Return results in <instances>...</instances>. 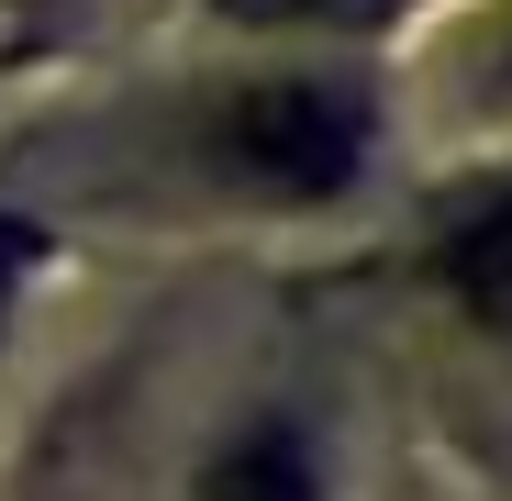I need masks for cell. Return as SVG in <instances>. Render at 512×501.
Listing matches in <instances>:
<instances>
[{
	"mask_svg": "<svg viewBox=\"0 0 512 501\" xmlns=\"http://www.w3.org/2000/svg\"><path fill=\"white\" fill-rule=\"evenodd\" d=\"M190 501H323V490H312V457H301V435L256 424V435L212 446V468L190 479Z\"/></svg>",
	"mask_w": 512,
	"mask_h": 501,
	"instance_id": "obj_2",
	"label": "cell"
},
{
	"mask_svg": "<svg viewBox=\"0 0 512 501\" xmlns=\"http://www.w3.org/2000/svg\"><path fill=\"white\" fill-rule=\"evenodd\" d=\"M501 90H512V56H501Z\"/></svg>",
	"mask_w": 512,
	"mask_h": 501,
	"instance_id": "obj_5",
	"label": "cell"
},
{
	"mask_svg": "<svg viewBox=\"0 0 512 501\" xmlns=\"http://www.w3.org/2000/svg\"><path fill=\"white\" fill-rule=\"evenodd\" d=\"M446 279H457V301L512 346V190H490L468 223H457V245H446Z\"/></svg>",
	"mask_w": 512,
	"mask_h": 501,
	"instance_id": "obj_3",
	"label": "cell"
},
{
	"mask_svg": "<svg viewBox=\"0 0 512 501\" xmlns=\"http://www.w3.org/2000/svg\"><path fill=\"white\" fill-rule=\"evenodd\" d=\"M223 12H245V23H357L368 0H223Z\"/></svg>",
	"mask_w": 512,
	"mask_h": 501,
	"instance_id": "obj_4",
	"label": "cell"
},
{
	"mask_svg": "<svg viewBox=\"0 0 512 501\" xmlns=\"http://www.w3.org/2000/svg\"><path fill=\"white\" fill-rule=\"evenodd\" d=\"M212 156L234 167V179L279 190V201H323V190H346L357 156H368V101L346 90V78H268V90L223 101Z\"/></svg>",
	"mask_w": 512,
	"mask_h": 501,
	"instance_id": "obj_1",
	"label": "cell"
}]
</instances>
